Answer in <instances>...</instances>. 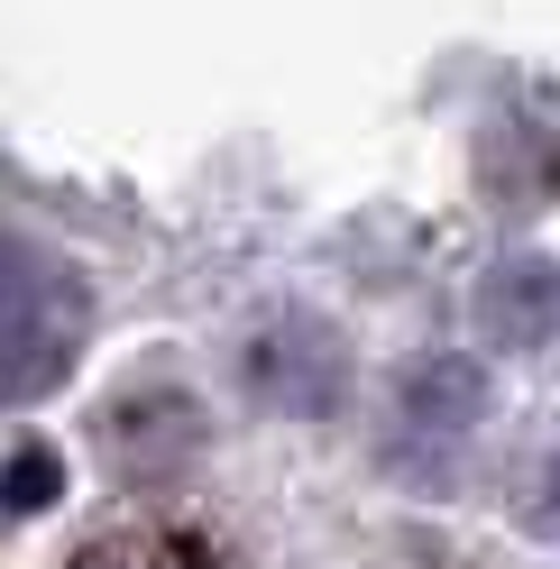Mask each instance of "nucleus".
I'll return each mask as SVG.
<instances>
[{"label": "nucleus", "mask_w": 560, "mask_h": 569, "mask_svg": "<svg viewBox=\"0 0 560 569\" xmlns=\"http://www.w3.org/2000/svg\"><path fill=\"white\" fill-rule=\"evenodd\" d=\"M83 349V284L47 248L0 239V405L47 396Z\"/></svg>", "instance_id": "nucleus-1"}, {"label": "nucleus", "mask_w": 560, "mask_h": 569, "mask_svg": "<svg viewBox=\"0 0 560 569\" xmlns=\"http://www.w3.org/2000/svg\"><path fill=\"white\" fill-rule=\"evenodd\" d=\"M487 331L497 340H551L560 331V267H514L487 284Z\"/></svg>", "instance_id": "nucleus-3"}, {"label": "nucleus", "mask_w": 560, "mask_h": 569, "mask_svg": "<svg viewBox=\"0 0 560 569\" xmlns=\"http://www.w3.org/2000/svg\"><path fill=\"white\" fill-rule=\"evenodd\" d=\"M64 569H239V560L202 523H120L101 542H83Z\"/></svg>", "instance_id": "nucleus-2"}, {"label": "nucleus", "mask_w": 560, "mask_h": 569, "mask_svg": "<svg viewBox=\"0 0 560 569\" xmlns=\"http://www.w3.org/2000/svg\"><path fill=\"white\" fill-rule=\"evenodd\" d=\"M396 569H478V560H450V551H404Z\"/></svg>", "instance_id": "nucleus-4"}]
</instances>
